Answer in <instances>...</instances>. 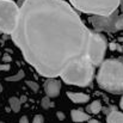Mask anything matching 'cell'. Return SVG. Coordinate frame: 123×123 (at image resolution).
Masks as SVG:
<instances>
[{
  "mask_svg": "<svg viewBox=\"0 0 123 123\" xmlns=\"http://www.w3.org/2000/svg\"><path fill=\"white\" fill-rule=\"evenodd\" d=\"M92 32L63 0H25L11 36L25 61L49 79L88 56Z\"/></svg>",
  "mask_w": 123,
  "mask_h": 123,
  "instance_id": "1",
  "label": "cell"
},
{
  "mask_svg": "<svg viewBox=\"0 0 123 123\" xmlns=\"http://www.w3.org/2000/svg\"><path fill=\"white\" fill-rule=\"evenodd\" d=\"M96 79L102 90L114 94H123V60H104L99 65Z\"/></svg>",
  "mask_w": 123,
  "mask_h": 123,
  "instance_id": "2",
  "label": "cell"
},
{
  "mask_svg": "<svg viewBox=\"0 0 123 123\" xmlns=\"http://www.w3.org/2000/svg\"><path fill=\"white\" fill-rule=\"evenodd\" d=\"M93 75H94V66L92 65L88 56H86L79 61L71 63L62 73L61 79L69 85L86 87L92 82Z\"/></svg>",
  "mask_w": 123,
  "mask_h": 123,
  "instance_id": "3",
  "label": "cell"
},
{
  "mask_svg": "<svg viewBox=\"0 0 123 123\" xmlns=\"http://www.w3.org/2000/svg\"><path fill=\"white\" fill-rule=\"evenodd\" d=\"M74 8L87 14L100 17L111 16L120 6L122 0H68Z\"/></svg>",
  "mask_w": 123,
  "mask_h": 123,
  "instance_id": "4",
  "label": "cell"
},
{
  "mask_svg": "<svg viewBox=\"0 0 123 123\" xmlns=\"http://www.w3.org/2000/svg\"><path fill=\"white\" fill-rule=\"evenodd\" d=\"M19 7L13 1H0V34L11 35L17 25Z\"/></svg>",
  "mask_w": 123,
  "mask_h": 123,
  "instance_id": "5",
  "label": "cell"
},
{
  "mask_svg": "<svg viewBox=\"0 0 123 123\" xmlns=\"http://www.w3.org/2000/svg\"><path fill=\"white\" fill-rule=\"evenodd\" d=\"M106 38L99 32H92V37L88 48V59L91 60L92 65L99 66L103 62V59L106 53Z\"/></svg>",
  "mask_w": 123,
  "mask_h": 123,
  "instance_id": "6",
  "label": "cell"
},
{
  "mask_svg": "<svg viewBox=\"0 0 123 123\" xmlns=\"http://www.w3.org/2000/svg\"><path fill=\"white\" fill-rule=\"evenodd\" d=\"M43 86H44V92H45L47 97H49V98L59 97L60 91H61V81L60 80H57L55 78H49L44 81Z\"/></svg>",
  "mask_w": 123,
  "mask_h": 123,
  "instance_id": "7",
  "label": "cell"
},
{
  "mask_svg": "<svg viewBox=\"0 0 123 123\" xmlns=\"http://www.w3.org/2000/svg\"><path fill=\"white\" fill-rule=\"evenodd\" d=\"M106 123H123V112L116 108H111L106 114Z\"/></svg>",
  "mask_w": 123,
  "mask_h": 123,
  "instance_id": "8",
  "label": "cell"
},
{
  "mask_svg": "<svg viewBox=\"0 0 123 123\" xmlns=\"http://www.w3.org/2000/svg\"><path fill=\"white\" fill-rule=\"evenodd\" d=\"M67 97L77 104H82V103H87L90 100V96L86 93H81V92H67Z\"/></svg>",
  "mask_w": 123,
  "mask_h": 123,
  "instance_id": "9",
  "label": "cell"
},
{
  "mask_svg": "<svg viewBox=\"0 0 123 123\" xmlns=\"http://www.w3.org/2000/svg\"><path fill=\"white\" fill-rule=\"evenodd\" d=\"M71 117H72V120H73L74 122H77V123L86 122V121L91 120V118H90V115H88L87 112L80 110V109H74V110H72V111H71Z\"/></svg>",
  "mask_w": 123,
  "mask_h": 123,
  "instance_id": "10",
  "label": "cell"
},
{
  "mask_svg": "<svg viewBox=\"0 0 123 123\" xmlns=\"http://www.w3.org/2000/svg\"><path fill=\"white\" fill-rule=\"evenodd\" d=\"M87 111L90 112V114H93V115H97V114H99L100 111H102V109H103V106H102V103H100V100H93L91 104H88L87 105Z\"/></svg>",
  "mask_w": 123,
  "mask_h": 123,
  "instance_id": "11",
  "label": "cell"
},
{
  "mask_svg": "<svg viewBox=\"0 0 123 123\" xmlns=\"http://www.w3.org/2000/svg\"><path fill=\"white\" fill-rule=\"evenodd\" d=\"M8 103H10V108L13 112H19L20 111V106H22V103L19 100V98L17 97H11L8 99Z\"/></svg>",
  "mask_w": 123,
  "mask_h": 123,
  "instance_id": "12",
  "label": "cell"
},
{
  "mask_svg": "<svg viewBox=\"0 0 123 123\" xmlns=\"http://www.w3.org/2000/svg\"><path fill=\"white\" fill-rule=\"evenodd\" d=\"M24 77H25L24 71H23V69H20L17 74L11 75V77H7V78H6V81H19V80H22Z\"/></svg>",
  "mask_w": 123,
  "mask_h": 123,
  "instance_id": "13",
  "label": "cell"
},
{
  "mask_svg": "<svg viewBox=\"0 0 123 123\" xmlns=\"http://www.w3.org/2000/svg\"><path fill=\"white\" fill-rule=\"evenodd\" d=\"M41 106L43 108V109H50V108H53L54 106V103L53 102H50V98L49 97H43L42 98V100H41Z\"/></svg>",
  "mask_w": 123,
  "mask_h": 123,
  "instance_id": "14",
  "label": "cell"
},
{
  "mask_svg": "<svg viewBox=\"0 0 123 123\" xmlns=\"http://www.w3.org/2000/svg\"><path fill=\"white\" fill-rule=\"evenodd\" d=\"M26 85L34 91V92H38V90H40V86H38V84L35 81H26Z\"/></svg>",
  "mask_w": 123,
  "mask_h": 123,
  "instance_id": "15",
  "label": "cell"
},
{
  "mask_svg": "<svg viewBox=\"0 0 123 123\" xmlns=\"http://www.w3.org/2000/svg\"><path fill=\"white\" fill-rule=\"evenodd\" d=\"M32 123H44V118L42 115H36L32 120Z\"/></svg>",
  "mask_w": 123,
  "mask_h": 123,
  "instance_id": "16",
  "label": "cell"
},
{
  "mask_svg": "<svg viewBox=\"0 0 123 123\" xmlns=\"http://www.w3.org/2000/svg\"><path fill=\"white\" fill-rule=\"evenodd\" d=\"M2 61H4V62H6V63H10V62L12 61V57H11L10 55L5 54V55L2 56Z\"/></svg>",
  "mask_w": 123,
  "mask_h": 123,
  "instance_id": "17",
  "label": "cell"
},
{
  "mask_svg": "<svg viewBox=\"0 0 123 123\" xmlns=\"http://www.w3.org/2000/svg\"><path fill=\"white\" fill-rule=\"evenodd\" d=\"M123 29V18L120 19L117 23H116V30H122Z\"/></svg>",
  "mask_w": 123,
  "mask_h": 123,
  "instance_id": "18",
  "label": "cell"
},
{
  "mask_svg": "<svg viewBox=\"0 0 123 123\" xmlns=\"http://www.w3.org/2000/svg\"><path fill=\"white\" fill-rule=\"evenodd\" d=\"M11 66L8 63H5V65H0V71H10Z\"/></svg>",
  "mask_w": 123,
  "mask_h": 123,
  "instance_id": "19",
  "label": "cell"
},
{
  "mask_svg": "<svg viewBox=\"0 0 123 123\" xmlns=\"http://www.w3.org/2000/svg\"><path fill=\"white\" fill-rule=\"evenodd\" d=\"M56 116H57V118H59L60 121H63V120H65V114H63L62 111H57V112H56Z\"/></svg>",
  "mask_w": 123,
  "mask_h": 123,
  "instance_id": "20",
  "label": "cell"
},
{
  "mask_svg": "<svg viewBox=\"0 0 123 123\" xmlns=\"http://www.w3.org/2000/svg\"><path fill=\"white\" fill-rule=\"evenodd\" d=\"M19 123H29V120L26 116H22L20 120H19Z\"/></svg>",
  "mask_w": 123,
  "mask_h": 123,
  "instance_id": "21",
  "label": "cell"
},
{
  "mask_svg": "<svg viewBox=\"0 0 123 123\" xmlns=\"http://www.w3.org/2000/svg\"><path fill=\"white\" fill-rule=\"evenodd\" d=\"M19 100H20V103L23 104V103H25V102H26V97H25V96H22V97L19 98Z\"/></svg>",
  "mask_w": 123,
  "mask_h": 123,
  "instance_id": "22",
  "label": "cell"
},
{
  "mask_svg": "<svg viewBox=\"0 0 123 123\" xmlns=\"http://www.w3.org/2000/svg\"><path fill=\"white\" fill-rule=\"evenodd\" d=\"M87 123H100L99 121H97V120H88Z\"/></svg>",
  "mask_w": 123,
  "mask_h": 123,
  "instance_id": "23",
  "label": "cell"
},
{
  "mask_svg": "<svg viewBox=\"0 0 123 123\" xmlns=\"http://www.w3.org/2000/svg\"><path fill=\"white\" fill-rule=\"evenodd\" d=\"M120 106H121V109L123 110V97H122V99H121V102H120Z\"/></svg>",
  "mask_w": 123,
  "mask_h": 123,
  "instance_id": "24",
  "label": "cell"
},
{
  "mask_svg": "<svg viewBox=\"0 0 123 123\" xmlns=\"http://www.w3.org/2000/svg\"><path fill=\"white\" fill-rule=\"evenodd\" d=\"M2 90H4V87H2V85L0 84V92H2Z\"/></svg>",
  "mask_w": 123,
  "mask_h": 123,
  "instance_id": "25",
  "label": "cell"
},
{
  "mask_svg": "<svg viewBox=\"0 0 123 123\" xmlns=\"http://www.w3.org/2000/svg\"><path fill=\"white\" fill-rule=\"evenodd\" d=\"M0 1H12V0H0Z\"/></svg>",
  "mask_w": 123,
  "mask_h": 123,
  "instance_id": "26",
  "label": "cell"
},
{
  "mask_svg": "<svg viewBox=\"0 0 123 123\" xmlns=\"http://www.w3.org/2000/svg\"><path fill=\"white\" fill-rule=\"evenodd\" d=\"M0 56H1V53H0Z\"/></svg>",
  "mask_w": 123,
  "mask_h": 123,
  "instance_id": "27",
  "label": "cell"
}]
</instances>
